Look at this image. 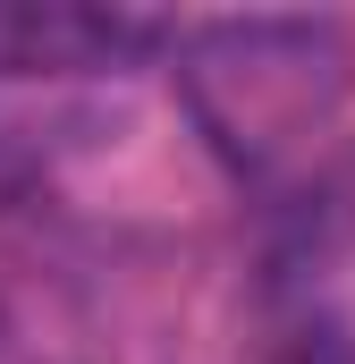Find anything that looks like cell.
<instances>
[{
    "label": "cell",
    "mask_w": 355,
    "mask_h": 364,
    "mask_svg": "<svg viewBox=\"0 0 355 364\" xmlns=\"http://www.w3.org/2000/svg\"><path fill=\"white\" fill-rule=\"evenodd\" d=\"M195 102L220 144L254 153L305 136L330 102V34L313 26H212L195 43Z\"/></svg>",
    "instance_id": "cell-1"
},
{
    "label": "cell",
    "mask_w": 355,
    "mask_h": 364,
    "mask_svg": "<svg viewBox=\"0 0 355 364\" xmlns=\"http://www.w3.org/2000/svg\"><path fill=\"white\" fill-rule=\"evenodd\" d=\"M161 26L85 0H0V77H85L153 51Z\"/></svg>",
    "instance_id": "cell-2"
}]
</instances>
